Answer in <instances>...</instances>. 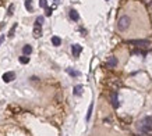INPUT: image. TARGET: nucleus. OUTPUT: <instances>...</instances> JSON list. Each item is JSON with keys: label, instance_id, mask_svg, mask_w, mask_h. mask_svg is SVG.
<instances>
[{"label": "nucleus", "instance_id": "1", "mask_svg": "<svg viewBox=\"0 0 152 136\" xmlns=\"http://www.w3.org/2000/svg\"><path fill=\"white\" fill-rule=\"evenodd\" d=\"M137 126L142 133H152V117H145L142 121H140Z\"/></svg>", "mask_w": 152, "mask_h": 136}, {"label": "nucleus", "instance_id": "2", "mask_svg": "<svg viewBox=\"0 0 152 136\" xmlns=\"http://www.w3.org/2000/svg\"><path fill=\"white\" fill-rule=\"evenodd\" d=\"M130 24H131V20H130L129 15H121L120 18H119V21H117V28H119V31L124 32V31H126V29L130 26Z\"/></svg>", "mask_w": 152, "mask_h": 136}, {"label": "nucleus", "instance_id": "3", "mask_svg": "<svg viewBox=\"0 0 152 136\" xmlns=\"http://www.w3.org/2000/svg\"><path fill=\"white\" fill-rule=\"evenodd\" d=\"M130 45H135L137 47H142V49H147L151 46V43L148 40H130Z\"/></svg>", "mask_w": 152, "mask_h": 136}, {"label": "nucleus", "instance_id": "4", "mask_svg": "<svg viewBox=\"0 0 152 136\" xmlns=\"http://www.w3.org/2000/svg\"><path fill=\"white\" fill-rule=\"evenodd\" d=\"M14 78H16V74H14L13 71H7V72L3 74V81H4L6 83H10L11 81H14Z\"/></svg>", "mask_w": 152, "mask_h": 136}, {"label": "nucleus", "instance_id": "5", "mask_svg": "<svg viewBox=\"0 0 152 136\" xmlns=\"http://www.w3.org/2000/svg\"><path fill=\"white\" fill-rule=\"evenodd\" d=\"M110 100H112V106L115 108H117L119 106H120V103H119V97H117V93H116V92H112V93H110Z\"/></svg>", "mask_w": 152, "mask_h": 136}, {"label": "nucleus", "instance_id": "6", "mask_svg": "<svg viewBox=\"0 0 152 136\" xmlns=\"http://www.w3.org/2000/svg\"><path fill=\"white\" fill-rule=\"evenodd\" d=\"M81 52H82V47L80 45H73V46H71V53H73L74 57H80Z\"/></svg>", "mask_w": 152, "mask_h": 136}, {"label": "nucleus", "instance_id": "7", "mask_svg": "<svg viewBox=\"0 0 152 136\" xmlns=\"http://www.w3.org/2000/svg\"><path fill=\"white\" fill-rule=\"evenodd\" d=\"M116 65H117V58L113 57V56H112V57H109L108 61H106V67H108V68H115Z\"/></svg>", "mask_w": 152, "mask_h": 136}, {"label": "nucleus", "instance_id": "8", "mask_svg": "<svg viewBox=\"0 0 152 136\" xmlns=\"http://www.w3.org/2000/svg\"><path fill=\"white\" fill-rule=\"evenodd\" d=\"M42 36V26H39V25H35L34 26V38H41Z\"/></svg>", "mask_w": 152, "mask_h": 136}, {"label": "nucleus", "instance_id": "9", "mask_svg": "<svg viewBox=\"0 0 152 136\" xmlns=\"http://www.w3.org/2000/svg\"><path fill=\"white\" fill-rule=\"evenodd\" d=\"M68 15H70V18L73 20V21H78V20H80V15H78V13H77L75 10H70Z\"/></svg>", "mask_w": 152, "mask_h": 136}, {"label": "nucleus", "instance_id": "10", "mask_svg": "<svg viewBox=\"0 0 152 136\" xmlns=\"http://www.w3.org/2000/svg\"><path fill=\"white\" fill-rule=\"evenodd\" d=\"M32 53V46H29V45H25L22 47V54L24 56H29Z\"/></svg>", "mask_w": 152, "mask_h": 136}, {"label": "nucleus", "instance_id": "11", "mask_svg": "<svg viewBox=\"0 0 152 136\" xmlns=\"http://www.w3.org/2000/svg\"><path fill=\"white\" fill-rule=\"evenodd\" d=\"M52 45L53 46H60L61 45V39L59 36H53L52 38Z\"/></svg>", "mask_w": 152, "mask_h": 136}, {"label": "nucleus", "instance_id": "12", "mask_svg": "<svg viewBox=\"0 0 152 136\" xmlns=\"http://www.w3.org/2000/svg\"><path fill=\"white\" fill-rule=\"evenodd\" d=\"M67 74L71 76H74V78H77V76H80V72L75 70H71V68H67Z\"/></svg>", "mask_w": 152, "mask_h": 136}, {"label": "nucleus", "instance_id": "13", "mask_svg": "<svg viewBox=\"0 0 152 136\" xmlns=\"http://www.w3.org/2000/svg\"><path fill=\"white\" fill-rule=\"evenodd\" d=\"M81 93H82V86L81 85H77V86L74 88V94H75V96H81Z\"/></svg>", "mask_w": 152, "mask_h": 136}, {"label": "nucleus", "instance_id": "14", "mask_svg": "<svg viewBox=\"0 0 152 136\" xmlns=\"http://www.w3.org/2000/svg\"><path fill=\"white\" fill-rule=\"evenodd\" d=\"M18 61H20V63H21V64H28L29 63V57H28V56H21V57H20L18 58Z\"/></svg>", "mask_w": 152, "mask_h": 136}, {"label": "nucleus", "instance_id": "15", "mask_svg": "<svg viewBox=\"0 0 152 136\" xmlns=\"http://www.w3.org/2000/svg\"><path fill=\"white\" fill-rule=\"evenodd\" d=\"M25 8L28 11H32V0H25Z\"/></svg>", "mask_w": 152, "mask_h": 136}, {"label": "nucleus", "instance_id": "16", "mask_svg": "<svg viewBox=\"0 0 152 136\" xmlns=\"http://www.w3.org/2000/svg\"><path fill=\"white\" fill-rule=\"evenodd\" d=\"M16 29H17V24H14L13 28H11L10 31H8V36H10V38H13V36H14V32H16Z\"/></svg>", "mask_w": 152, "mask_h": 136}, {"label": "nucleus", "instance_id": "17", "mask_svg": "<svg viewBox=\"0 0 152 136\" xmlns=\"http://www.w3.org/2000/svg\"><path fill=\"white\" fill-rule=\"evenodd\" d=\"M92 108H94V104H89V108H88V113H87V121H89V118H91V114H92Z\"/></svg>", "mask_w": 152, "mask_h": 136}, {"label": "nucleus", "instance_id": "18", "mask_svg": "<svg viewBox=\"0 0 152 136\" xmlns=\"http://www.w3.org/2000/svg\"><path fill=\"white\" fill-rule=\"evenodd\" d=\"M42 24H43V17H38V18H36V21H35V25L42 26Z\"/></svg>", "mask_w": 152, "mask_h": 136}, {"label": "nucleus", "instance_id": "19", "mask_svg": "<svg viewBox=\"0 0 152 136\" xmlns=\"http://www.w3.org/2000/svg\"><path fill=\"white\" fill-rule=\"evenodd\" d=\"M52 8H50V7H46V8H45V14H46V17H50V15H52Z\"/></svg>", "mask_w": 152, "mask_h": 136}, {"label": "nucleus", "instance_id": "20", "mask_svg": "<svg viewBox=\"0 0 152 136\" xmlns=\"http://www.w3.org/2000/svg\"><path fill=\"white\" fill-rule=\"evenodd\" d=\"M39 6L42 8H46L47 7V2H46V0H39Z\"/></svg>", "mask_w": 152, "mask_h": 136}, {"label": "nucleus", "instance_id": "21", "mask_svg": "<svg viewBox=\"0 0 152 136\" xmlns=\"http://www.w3.org/2000/svg\"><path fill=\"white\" fill-rule=\"evenodd\" d=\"M13 11H14V6H13V4H10V6H8V11H7V14H8V15H13Z\"/></svg>", "mask_w": 152, "mask_h": 136}, {"label": "nucleus", "instance_id": "22", "mask_svg": "<svg viewBox=\"0 0 152 136\" xmlns=\"http://www.w3.org/2000/svg\"><path fill=\"white\" fill-rule=\"evenodd\" d=\"M3 42H4V35H2V36H0V45H2Z\"/></svg>", "mask_w": 152, "mask_h": 136}, {"label": "nucleus", "instance_id": "23", "mask_svg": "<svg viewBox=\"0 0 152 136\" xmlns=\"http://www.w3.org/2000/svg\"><path fill=\"white\" fill-rule=\"evenodd\" d=\"M135 136H151V133H141V135H135Z\"/></svg>", "mask_w": 152, "mask_h": 136}, {"label": "nucleus", "instance_id": "24", "mask_svg": "<svg viewBox=\"0 0 152 136\" xmlns=\"http://www.w3.org/2000/svg\"><path fill=\"white\" fill-rule=\"evenodd\" d=\"M59 2H60V0H55V6H57V4H59Z\"/></svg>", "mask_w": 152, "mask_h": 136}]
</instances>
